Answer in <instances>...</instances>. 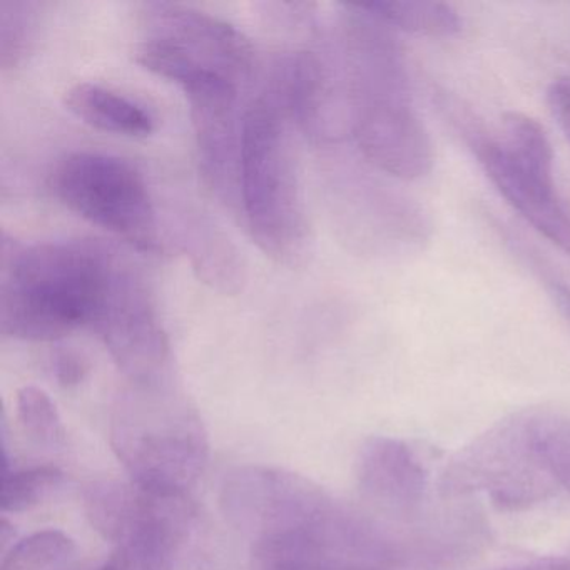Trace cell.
Masks as SVG:
<instances>
[{
  "label": "cell",
  "instance_id": "27",
  "mask_svg": "<svg viewBox=\"0 0 570 570\" xmlns=\"http://www.w3.org/2000/svg\"><path fill=\"white\" fill-rule=\"evenodd\" d=\"M549 293L560 315H562L570 325V286L562 285V283H552Z\"/></svg>",
  "mask_w": 570,
  "mask_h": 570
},
{
  "label": "cell",
  "instance_id": "6",
  "mask_svg": "<svg viewBox=\"0 0 570 570\" xmlns=\"http://www.w3.org/2000/svg\"><path fill=\"white\" fill-rule=\"evenodd\" d=\"M51 189L69 212L86 222L142 252H158L155 203L131 163L105 153H71L52 171Z\"/></svg>",
  "mask_w": 570,
  "mask_h": 570
},
{
  "label": "cell",
  "instance_id": "12",
  "mask_svg": "<svg viewBox=\"0 0 570 570\" xmlns=\"http://www.w3.org/2000/svg\"><path fill=\"white\" fill-rule=\"evenodd\" d=\"M269 91L306 138L322 142L338 136L335 81L320 52L302 49L279 59Z\"/></svg>",
  "mask_w": 570,
  "mask_h": 570
},
{
  "label": "cell",
  "instance_id": "5",
  "mask_svg": "<svg viewBox=\"0 0 570 570\" xmlns=\"http://www.w3.org/2000/svg\"><path fill=\"white\" fill-rule=\"evenodd\" d=\"M219 502L226 520L253 543L343 535L360 520L318 483L275 466H236L223 480Z\"/></svg>",
  "mask_w": 570,
  "mask_h": 570
},
{
  "label": "cell",
  "instance_id": "13",
  "mask_svg": "<svg viewBox=\"0 0 570 570\" xmlns=\"http://www.w3.org/2000/svg\"><path fill=\"white\" fill-rule=\"evenodd\" d=\"M475 151L487 178L507 203L540 235L570 256V215L557 196L556 185L540 181L517 168L497 141L480 139Z\"/></svg>",
  "mask_w": 570,
  "mask_h": 570
},
{
  "label": "cell",
  "instance_id": "8",
  "mask_svg": "<svg viewBox=\"0 0 570 570\" xmlns=\"http://www.w3.org/2000/svg\"><path fill=\"white\" fill-rule=\"evenodd\" d=\"M537 420L500 425L460 453L446 480L456 492L485 490L502 505H529L553 489L537 443Z\"/></svg>",
  "mask_w": 570,
  "mask_h": 570
},
{
  "label": "cell",
  "instance_id": "19",
  "mask_svg": "<svg viewBox=\"0 0 570 570\" xmlns=\"http://www.w3.org/2000/svg\"><path fill=\"white\" fill-rule=\"evenodd\" d=\"M65 473L55 465L6 470L0 490V505L4 512H26L45 502L62 483Z\"/></svg>",
  "mask_w": 570,
  "mask_h": 570
},
{
  "label": "cell",
  "instance_id": "10",
  "mask_svg": "<svg viewBox=\"0 0 570 570\" xmlns=\"http://www.w3.org/2000/svg\"><path fill=\"white\" fill-rule=\"evenodd\" d=\"M146 38L159 39L203 68L219 72L239 86L255 75L256 51L252 41L228 21L173 2L142 6Z\"/></svg>",
  "mask_w": 570,
  "mask_h": 570
},
{
  "label": "cell",
  "instance_id": "4",
  "mask_svg": "<svg viewBox=\"0 0 570 570\" xmlns=\"http://www.w3.org/2000/svg\"><path fill=\"white\" fill-rule=\"evenodd\" d=\"M109 440L132 482L148 489L188 493L208 465L202 415L168 376L131 383L119 395Z\"/></svg>",
  "mask_w": 570,
  "mask_h": 570
},
{
  "label": "cell",
  "instance_id": "11",
  "mask_svg": "<svg viewBox=\"0 0 570 570\" xmlns=\"http://www.w3.org/2000/svg\"><path fill=\"white\" fill-rule=\"evenodd\" d=\"M356 480L363 497L382 512L412 517L429 490L425 460L413 446L392 436H372L356 459Z\"/></svg>",
  "mask_w": 570,
  "mask_h": 570
},
{
  "label": "cell",
  "instance_id": "22",
  "mask_svg": "<svg viewBox=\"0 0 570 570\" xmlns=\"http://www.w3.org/2000/svg\"><path fill=\"white\" fill-rule=\"evenodd\" d=\"M178 543L155 537H139L116 543L102 566L89 570H171Z\"/></svg>",
  "mask_w": 570,
  "mask_h": 570
},
{
  "label": "cell",
  "instance_id": "17",
  "mask_svg": "<svg viewBox=\"0 0 570 570\" xmlns=\"http://www.w3.org/2000/svg\"><path fill=\"white\" fill-rule=\"evenodd\" d=\"M193 263L199 278L223 292H236L243 282V268L238 262V253L226 242L225 236L218 235L212 228H198L189 236Z\"/></svg>",
  "mask_w": 570,
  "mask_h": 570
},
{
  "label": "cell",
  "instance_id": "26",
  "mask_svg": "<svg viewBox=\"0 0 570 570\" xmlns=\"http://www.w3.org/2000/svg\"><path fill=\"white\" fill-rule=\"evenodd\" d=\"M500 570H570V559L567 557H549V559L535 560V562L522 563V566L505 567Z\"/></svg>",
  "mask_w": 570,
  "mask_h": 570
},
{
  "label": "cell",
  "instance_id": "20",
  "mask_svg": "<svg viewBox=\"0 0 570 570\" xmlns=\"http://www.w3.org/2000/svg\"><path fill=\"white\" fill-rule=\"evenodd\" d=\"M75 540L61 530L46 529L12 543L0 570H45L75 552Z\"/></svg>",
  "mask_w": 570,
  "mask_h": 570
},
{
  "label": "cell",
  "instance_id": "28",
  "mask_svg": "<svg viewBox=\"0 0 570 570\" xmlns=\"http://www.w3.org/2000/svg\"><path fill=\"white\" fill-rule=\"evenodd\" d=\"M14 525L4 517V519L0 520V542H2V550H4V552H8L9 543L14 542Z\"/></svg>",
  "mask_w": 570,
  "mask_h": 570
},
{
  "label": "cell",
  "instance_id": "18",
  "mask_svg": "<svg viewBox=\"0 0 570 570\" xmlns=\"http://www.w3.org/2000/svg\"><path fill=\"white\" fill-rule=\"evenodd\" d=\"M39 4L26 0L0 2V69H18L31 55L38 36Z\"/></svg>",
  "mask_w": 570,
  "mask_h": 570
},
{
  "label": "cell",
  "instance_id": "16",
  "mask_svg": "<svg viewBox=\"0 0 570 570\" xmlns=\"http://www.w3.org/2000/svg\"><path fill=\"white\" fill-rule=\"evenodd\" d=\"M497 145L517 168L553 185L552 146L539 121L523 112H507L503 116L502 139Z\"/></svg>",
  "mask_w": 570,
  "mask_h": 570
},
{
  "label": "cell",
  "instance_id": "25",
  "mask_svg": "<svg viewBox=\"0 0 570 570\" xmlns=\"http://www.w3.org/2000/svg\"><path fill=\"white\" fill-rule=\"evenodd\" d=\"M547 105L570 142V78H559L547 89Z\"/></svg>",
  "mask_w": 570,
  "mask_h": 570
},
{
  "label": "cell",
  "instance_id": "1",
  "mask_svg": "<svg viewBox=\"0 0 570 570\" xmlns=\"http://www.w3.org/2000/svg\"><path fill=\"white\" fill-rule=\"evenodd\" d=\"M346 111L362 155L393 178L432 171L433 145L416 115L402 49L358 4H343Z\"/></svg>",
  "mask_w": 570,
  "mask_h": 570
},
{
  "label": "cell",
  "instance_id": "9",
  "mask_svg": "<svg viewBox=\"0 0 570 570\" xmlns=\"http://www.w3.org/2000/svg\"><path fill=\"white\" fill-rule=\"evenodd\" d=\"M85 510L92 529L112 546L138 537L181 546L196 517L189 493L161 492L132 480L91 483L85 492Z\"/></svg>",
  "mask_w": 570,
  "mask_h": 570
},
{
  "label": "cell",
  "instance_id": "24",
  "mask_svg": "<svg viewBox=\"0 0 570 570\" xmlns=\"http://www.w3.org/2000/svg\"><path fill=\"white\" fill-rule=\"evenodd\" d=\"M51 370L59 385L65 389H75L88 376L89 363L81 353L61 346L52 353Z\"/></svg>",
  "mask_w": 570,
  "mask_h": 570
},
{
  "label": "cell",
  "instance_id": "23",
  "mask_svg": "<svg viewBox=\"0 0 570 570\" xmlns=\"http://www.w3.org/2000/svg\"><path fill=\"white\" fill-rule=\"evenodd\" d=\"M537 443L552 479L570 490L569 420H537Z\"/></svg>",
  "mask_w": 570,
  "mask_h": 570
},
{
  "label": "cell",
  "instance_id": "15",
  "mask_svg": "<svg viewBox=\"0 0 570 570\" xmlns=\"http://www.w3.org/2000/svg\"><path fill=\"white\" fill-rule=\"evenodd\" d=\"M360 9L390 29L429 36L452 38L462 31V19L453 6L432 0H379L360 2Z\"/></svg>",
  "mask_w": 570,
  "mask_h": 570
},
{
  "label": "cell",
  "instance_id": "7",
  "mask_svg": "<svg viewBox=\"0 0 570 570\" xmlns=\"http://www.w3.org/2000/svg\"><path fill=\"white\" fill-rule=\"evenodd\" d=\"M89 328L131 383L168 376L169 340L151 289L118 258Z\"/></svg>",
  "mask_w": 570,
  "mask_h": 570
},
{
  "label": "cell",
  "instance_id": "3",
  "mask_svg": "<svg viewBox=\"0 0 570 570\" xmlns=\"http://www.w3.org/2000/svg\"><path fill=\"white\" fill-rule=\"evenodd\" d=\"M292 125L268 91L246 108L242 145L243 219L256 246L286 266L299 265L312 245Z\"/></svg>",
  "mask_w": 570,
  "mask_h": 570
},
{
  "label": "cell",
  "instance_id": "14",
  "mask_svg": "<svg viewBox=\"0 0 570 570\" xmlns=\"http://www.w3.org/2000/svg\"><path fill=\"white\" fill-rule=\"evenodd\" d=\"M69 112L91 128L126 138H146L155 119L131 99L92 82H78L65 92Z\"/></svg>",
  "mask_w": 570,
  "mask_h": 570
},
{
  "label": "cell",
  "instance_id": "2",
  "mask_svg": "<svg viewBox=\"0 0 570 570\" xmlns=\"http://www.w3.org/2000/svg\"><path fill=\"white\" fill-rule=\"evenodd\" d=\"M118 256L96 242L26 246L2 235L0 332L22 342H58L91 325Z\"/></svg>",
  "mask_w": 570,
  "mask_h": 570
},
{
  "label": "cell",
  "instance_id": "21",
  "mask_svg": "<svg viewBox=\"0 0 570 570\" xmlns=\"http://www.w3.org/2000/svg\"><path fill=\"white\" fill-rule=\"evenodd\" d=\"M18 419L24 432L35 442L46 446H58L65 442L66 429L58 406L45 390L38 386H24L19 390Z\"/></svg>",
  "mask_w": 570,
  "mask_h": 570
}]
</instances>
